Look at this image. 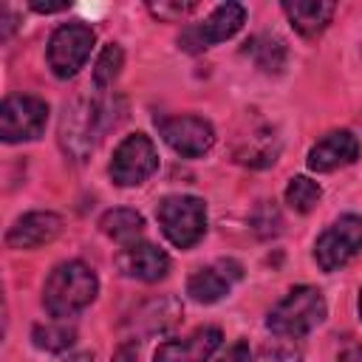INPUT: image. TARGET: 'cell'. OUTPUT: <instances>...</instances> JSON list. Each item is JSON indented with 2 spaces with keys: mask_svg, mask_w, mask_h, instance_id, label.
I'll use <instances>...</instances> for the list:
<instances>
[{
  "mask_svg": "<svg viewBox=\"0 0 362 362\" xmlns=\"http://www.w3.org/2000/svg\"><path fill=\"white\" fill-rule=\"evenodd\" d=\"M124 99L105 96V99H74L62 107L59 116V147L71 161H85L99 139L124 119Z\"/></svg>",
  "mask_w": 362,
  "mask_h": 362,
  "instance_id": "6da1fadb",
  "label": "cell"
},
{
  "mask_svg": "<svg viewBox=\"0 0 362 362\" xmlns=\"http://www.w3.org/2000/svg\"><path fill=\"white\" fill-rule=\"evenodd\" d=\"M96 34L85 23H65L48 40V68L59 79H71L88 62Z\"/></svg>",
  "mask_w": 362,
  "mask_h": 362,
  "instance_id": "8992f818",
  "label": "cell"
},
{
  "mask_svg": "<svg viewBox=\"0 0 362 362\" xmlns=\"http://www.w3.org/2000/svg\"><path fill=\"white\" fill-rule=\"evenodd\" d=\"M249 223H252V232L257 238H274L283 226V218H280V209L274 206V201H260L252 215H249Z\"/></svg>",
  "mask_w": 362,
  "mask_h": 362,
  "instance_id": "cb8c5ba5",
  "label": "cell"
},
{
  "mask_svg": "<svg viewBox=\"0 0 362 362\" xmlns=\"http://www.w3.org/2000/svg\"><path fill=\"white\" fill-rule=\"evenodd\" d=\"M48 122V105L37 96H6L0 105V139L6 144L40 139Z\"/></svg>",
  "mask_w": 362,
  "mask_h": 362,
  "instance_id": "ba28073f",
  "label": "cell"
},
{
  "mask_svg": "<svg viewBox=\"0 0 362 362\" xmlns=\"http://www.w3.org/2000/svg\"><path fill=\"white\" fill-rule=\"evenodd\" d=\"M71 3L68 0H57V3H48V0H31L28 8L37 11V14H57V11H65Z\"/></svg>",
  "mask_w": 362,
  "mask_h": 362,
  "instance_id": "4316f807",
  "label": "cell"
},
{
  "mask_svg": "<svg viewBox=\"0 0 362 362\" xmlns=\"http://www.w3.org/2000/svg\"><path fill=\"white\" fill-rule=\"evenodd\" d=\"M362 249V218L342 215L337 218L314 243V260L322 272H337Z\"/></svg>",
  "mask_w": 362,
  "mask_h": 362,
  "instance_id": "9c48e42d",
  "label": "cell"
},
{
  "mask_svg": "<svg viewBox=\"0 0 362 362\" xmlns=\"http://www.w3.org/2000/svg\"><path fill=\"white\" fill-rule=\"evenodd\" d=\"M300 359H303V351L294 345V339L280 337V339L260 345L249 362H300Z\"/></svg>",
  "mask_w": 362,
  "mask_h": 362,
  "instance_id": "d4e9b609",
  "label": "cell"
},
{
  "mask_svg": "<svg viewBox=\"0 0 362 362\" xmlns=\"http://www.w3.org/2000/svg\"><path fill=\"white\" fill-rule=\"evenodd\" d=\"M246 54L255 59V65L263 71V74H280L286 68V59H288V51H286V42L274 34H257L246 42Z\"/></svg>",
  "mask_w": 362,
  "mask_h": 362,
  "instance_id": "ffe728a7",
  "label": "cell"
},
{
  "mask_svg": "<svg viewBox=\"0 0 362 362\" xmlns=\"http://www.w3.org/2000/svg\"><path fill=\"white\" fill-rule=\"evenodd\" d=\"M198 8V3H181V0H158V3H147V11L161 20V23H178L187 14H192Z\"/></svg>",
  "mask_w": 362,
  "mask_h": 362,
  "instance_id": "484cf974",
  "label": "cell"
},
{
  "mask_svg": "<svg viewBox=\"0 0 362 362\" xmlns=\"http://www.w3.org/2000/svg\"><path fill=\"white\" fill-rule=\"evenodd\" d=\"M325 314H328V305L322 291L314 286H297L266 314V328L277 337L300 339L311 334L317 325H322Z\"/></svg>",
  "mask_w": 362,
  "mask_h": 362,
  "instance_id": "3957f363",
  "label": "cell"
},
{
  "mask_svg": "<svg viewBox=\"0 0 362 362\" xmlns=\"http://www.w3.org/2000/svg\"><path fill=\"white\" fill-rule=\"evenodd\" d=\"M339 362H362V345L359 342H348V348H342L337 354Z\"/></svg>",
  "mask_w": 362,
  "mask_h": 362,
  "instance_id": "f546056e",
  "label": "cell"
},
{
  "mask_svg": "<svg viewBox=\"0 0 362 362\" xmlns=\"http://www.w3.org/2000/svg\"><path fill=\"white\" fill-rule=\"evenodd\" d=\"M0 20H3V23H0V37H3V40H8V37H11V31L17 28V23H14V14H11L8 8H3Z\"/></svg>",
  "mask_w": 362,
  "mask_h": 362,
  "instance_id": "4dcf8cb0",
  "label": "cell"
},
{
  "mask_svg": "<svg viewBox=\"0 0 362 362\" xmlns=\"http://www.w3.org/2000/svg\"><path fill=\"white\" fill-rule=\"evenodd\" d=\"M62 232V218L57 212H25L23 218H17L8 232H6V246L8 249H37L51 243L57 235Z\"/></svg>",
  "mask_w": 362,
  "mask_h": 362,
  "instance_id": "4fadbf2b",
  "label": "cell"
},
{
  "mask_svg": "<svg viewBox=\"0 0 362 362\" xmlns=\"http://www.w3.org/2000/svg\"><path fill=\"white\" fill-rule=\"evenodd\" d=\"M122 65H124V51L119 42H107L99 57H96V65H93V85L96 90H107L116 76L122 74Z\"/></svg>",
  "mask_w": 362,
  "mask_h": 362,
  "instance_id": "7402d4cb",
  "label": "cell"
},
{
  "mask_svg": "<svg viewBox=\"0 0 362 362\" xmlns=\"http://www.w3.org/2000/svg\"><path fill=\"white\" fill-rule=\"evenodd\" d=\"M136 359H139V345L133 339L124 342V345H119L116 354H113V362H136Z\"/></svg>",
  "mask_w": 362,
  "mask_h": 362,
  "instance_id": "f1b7e54d",
  "label": "cell"
},
{
  "mask_svg": "<svg viewBox=\"0 0 362 362\" xmlns=\"http://www.w3.org/2000/svg\"><path fill=\"white\" fill-rule=\"evenodd\" d=\"M31 342H34L40 351L59 354V351H68V348L76 342V328H74L68 320L40 322V325L31 328Z\"/></svg>",
  "mask_w": 362,
  "mask_h": 362,
  "instance_id": "44dd1931",
  "label": "cell"
},
{
  "mask_svg": "<svg viewBox=\"0 0 362 362\" xmlns=\"http://www.w3.org/2000/svg\"><path fill=\"white\" fill-rule=\"evenodd\" d=\"M99 294L96 272L82 260H65L54 266L42 286V305L54 320H68L85 311Z\"/></svg>",
  "mask_w": 362,
  "mask_h": 362,
  "instance_id": "7a4b0ae2",
  "label": "cell"
},
{
  "mask_svg": "<svg viewBox=\"0 0 362 362\" xmlns=\"http://www.w3.org/2000/svg\"><path fill=\"white\" fill-rule=\"evenodd\" d=\"M320 198H322V189H320V184L311 181L308 175H294V178L288 181V187H286V204H288L294 212H300V215L311 212V209L320 204Z\"/></svg>",
  "mask_w": 362,
  "mask_h": 362,
  "instance_id": "603a6c76",
  "label": "cell"
},
{
  "mask_svg": "<svg viewBox=\"0 0 362 362\" xmlns=\"http://www.w3.org/2000/svg\"><path fill=\"white\" fill-rule=\"evenodd\" d=\"M240 266L235 260H218L215 266H206V269H198L189 274L187 280V294L195 300V303H218L221 297L229 294L232 283L240 280Z\"/></svg>",
  "mask_w": 362,
  "mask_h": 362,
  "instance_id": "9a60e30c",
  "label": "cell"
},
{
  "mask_svg": "<svg viewBox=\"0 0 362 362\" xmlns=\"http://www.w3.org/2000/svg\"><path fill=\"white\" fill-rule=\"evenodd\" d=\"M158 226L175 249H192L206 232V204L195 195H167L156 206Z\"/></svg>",
  "mask_w": 362,
  "mask_h": 362,
  "instance_id": "277c9868",
  "label": "cell"
},
{
  "mask_svg": "<svg viewBox=\"0 0 362 362\" xmlns=\"http://www.w3.org/2000/svg\"><path fill=\"white\" fill-rule=\"evenodd\" d=\"M116 269L130 280L156 283V280L167 277L170 257H167V252H161L153 243H130L116 255Z\"/></svg>",
  "mask_w": 362,
  "mask_h": 362,
  "instance_id": "7c38bea8",
  "label": "cell"
},
{
  "mask_svg": "<svg viewBox=\"0 0 362 362\" xmlns=\"http://www.w3.org/2000/svg\"><path fill=\"white\" fill-rule=\"evenodd\" d=\"M99 229L102 235H107L116 243H136V238L144 232V218L130 209V206H119V209H107L99 218Z\"/></svg>",
  "mask_w": 362,
  "mask_h": 362,
  "instance_id": "d6986e66",
  "label": "cell"
},
{
  "mask_svg": "<svg viewBox=\"0 0 362 362\" xmlns=\"http://www.w3.org/2000/svg\"><path fill=\"white\" fill-rule=\"evenodd\" d=\"M218 362H249V345L246 342H235Z\"/></svg>",
  "mask_w": 362,
  "mask_h": 362,
  "instance_id": "83f0119b",
  "label": "cell"
},
{
  "mask_svg": "<svg viewBox=\"0 0 362 362\" xmlns=\"http://www.w3.org/2000/svg\"><path fill=\"white\" fill-rule=\"evenodd\" d=\"M277 153H280V141H277L274 130L260 127V130H252L249 136L240 139V144H238V150H235V158H238L243 167L263 170V167H269V164L277 161Z\"/></svg>",
  "mask_w": 362,
  "mask_h": 362,
  "instance_id": "ac0fdd59",
  "label": "cell"
},
{
  "mask_svg": "<svg viewBox=\"0 0 362 362\" xmlns=\"http://www.w3.org/2000/svg\"><path fill=\"white\" fill-rule=\"evenodd\" d=\"M359 156V141L351 130H334L328 136H322L311 150H308V170L314 173H331L339 167L354 164Z\"/></svg>",
  "mask_w": 362,
  "mask_h": 362,
  "instance_id": "5bb4252c",
  "label": "cell"
},
{
  "mask_svg": "<svg viewBox=\"0 0 362 362\" xmlns=\"http://www.w3.org/2000/svg\"><path fill=\"white\" fill-rule=\"evenodd\" d=\"M158 170V153L150 136L144 133H130L119 141V147L113 150L110 158V178L119 187H139L144 184L153 173Z\"/></svg>",
  "mask_w": 362,
  "mask_h": 362,
  "instance_id": "5b68a950",
  "label": "cell"
},
{
  "mask_svg": "<svg viewBox=\"0 0 362 362\" xmlns=\"http://www.w3.org/2000/svg\"><path fill=\"white\" fill-rule=\"evenodd\" d=\"M246 23V8L240 3H221L206 20L187 25L178 37V48L187 54H201L229 37H235Z\"/></svg>",
  "mask_w": 362,
  "mask_h": 362,
  "instance_id": "52a82bcc",
  "label": "cell"
},
{
  "mask_svg": "<svg viewBox=\"0 0 362 362\" xmlns=\"http://www.w3.org/2000/svg\"><path fill=\"white\" fill-rule=\"evenodd\" d=\"M334 11H337V6L331 0H286L283 3V14L303 37L320 34L331 23Z\"/></svg>",
  "mask_w": 362,
  "mask_h": 362,
  "instance_id": "e0dca14e",
  "label": "cell"
},
{
  "mask_svg": "<svg viewBox=\"0 0 362 362\" xmlns=\"http://www.w3.org/2000/svg\"><path fill=\"white\" fill-rule=\"evenodd\" d=\"M156 127L167 147H173L184 158H198L215 144V130L201 116H164L156 119Z\"/></svg>",
  "mask_w": 362,
  "mask_h": 362,
  "instance_id": "30bf717a",
  "label": "cell"
},
{
  "mask_svg": "<svg viewBox=\"0 0 362 362\" xmlns=\"http://www.w3.org/2000/svg\"><path fill=\"white\" fill-rule=\"evenodd\" d=\"M62 362H93V354H90V351H79V354H71V356L62 359Z\"/></svg>",
  "mask_w": 362,
  "mask_h": 362,
  "instance_id": "1f68e13d",
  "label": "cell"
},
{
  "mask_svg": "<svg viewBox=\"0 0 362 362\" xmlns=\"http://www.w3.org/2000/svg\"><path fill=\"white\" fill-rule=\"evenodd\" d=\"M181 303L173 297V294H164V297H153L147 303H141L130 320L133 331L139 337H158V334H167L170 328H175L181 322Z\"/></svg>",
  "mask_w": 362,
  "mask_h": 362,
  "instance_id": "2e32d148",
  "label": "cell"
},
{
  "mask_svg": "<svg viewBox=\"0 0 362 362\" xmlns=\"http://www.w3.org/2000/svg\"><path fill=\"white\" fill-rule=\"evenodd\" d=\"M221 328L204 325L184 339H167L156 348L153 362H206L221 348Z\"/></svg>",
  "mask_w": 362,
  "mask_h": 362,
  "instance_id": "8fae6325",
  "label": "cell"
},
{
  "mask_svg": "<svg viewBox=\"0 0 362 362\" xmlns=\"http://www.w3.org/2000/svg\"><path fill=\"white\" fill-rule=\"evenodd\" d=\"M359 320H362V288H359Z\"/></svg>",
  "mask_w": 362,
  "mask_h": 362,
  "instance_id": "d6a6232c",
  "label": "cell"
}]
</instances>
